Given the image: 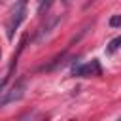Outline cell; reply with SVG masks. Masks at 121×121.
I'll list each match as a JSON object with an SVG mask.
<instances>
[{
    "label": "cell",
    "mask_w": 121,
    "mask_h": 121,
    "mask_svg": "<svg viewBox=\"0 0 121 121\" xmlns=\"http://www.w3.org/2000/svg\"><path fill=\"white\" fill-rule=\"evenodd\" d=\"M23 19H25V0H21L15 6V9H13V13H11L9 21H8V38L9 40L13 38V32L19 28V25L23 23Z\"/></svg>",
    "instance_id": "6da1fadb"
},
{
    "label": "cell",
    "mask_w": 121,
    "mask_h": 121,
    "mask_svg": "<svg viewBox=\"0 0 121 121\" xmlns=\"http://www.w3.org/2000/svg\"><path fill=\"white\" fill-rule=\"evenodd\" d=\"M102 70H100V64L98 60H91L87 64H81V66H74V76H79V78H89V76H100Z\"/></svg>",
    "instance_id": "7a4b0ae2"
},
{
    "label": "cell",
    "mask_w": 121,
    "mask_h": 121,
    "mask_svg": "<svg viewBox=\"0 0 121 121\" xmlns=\"http://www.w3.org/2000/svg\"><path fill=\"white\" fill-rule=\"evenodd\" d=\"M23 89H25L23 83H15L9 91H2L0 106H6V104H9V102H13V100H19V98L23 96Z\"/></svg>",
    "instance_id": "3957f363"
},
{
    "label": "cell",
    "mask_w": 121,
    "mask_h": 121,
    "mask_svg": "<svg viewBox=\"0 0 121 121\" xmlns=\"http://www.w3.org/2000/svg\"><path fill=\"white\" fill-rule=\"evenodd\" d=\"M110 26H121V15H112L110 17Z\"/></svg>",
    "instance_id": "277c9868"
},
{
    "label": "cell",
    "mask_w": 121,
    "mask_h": 121,
    "mask_svg": "<svg viewBox=\"0 0 121 121\" xmlns=\"http://www.w3.org/2000/svg\"><path fill=\"white\" fill-rule=\"evenodd\" d=\"M117 47H121V38H115V40H112V42H110V47H108V51H115Z\"/></svg>",
    "instance_id": "5b68a950"
},
{
    "label": "cell",
    "mask_w": 121,
    "mask_h": 121,
    "mask_svg": "<svg viewBox=\"0 0 121 121\" xmlns=\"http://www.w3.org/2000/svg\"><path fill=\"white\" fill-rule=\"evenodd\" d=\"M62 2H68V0H62Z\"/></svg>",
    "instance_id": "8992f818"
}]
</instances>
